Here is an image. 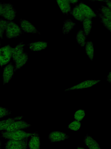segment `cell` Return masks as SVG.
<instances>
[{
  "mask_svg": "<svg viewBox=\"0 0 111 149\" xmlns=\"http://www.w3.org/2000/svg\"><path fill=\"white\" fill-rule=\"evenodd\" d=\"M70 14L77 20L82 22L85 18L82 14L78 5H77L70 11Z\"/></svg>",
  "mask_w": 111,
  "mask_h": 149,
  "instance_id": "obj_19",
  "label": "cell"
},
{
  "mask_svg": "<svg viewBox=\"0 0 111 149\" xmlns=\"http://www.w3.org/2000/svg\"><path fill=\"white\" fill-rule=\"evenodd\" d=\"M77 149H84V148H82L79 146H78Z\"/></svg>",
  "mask_w": 111,
  "mask_h": 149,
  "instance_id": "obj_34",
  "label": "cell"
},
{
  "mask_svg": "<svg viewBox=\"0 0 111 149\" xmlns=\"http://www.w3.org/2000/svg\"><path fill=\"white\" fill-rule=\"evenodd\" d=\"M99 81V80H86L67 89L66 90L80 89L89 87L97 84Z\"/></svg>",
  "mask_w": 111,
  "mask_h": 149,
  "instance_id": "obj_12",
  "label": "cell"
},
{
  "mask_svg": "<svg viewBox=\"0 0 111 149\" xmlns=\"http://www.w3.org/2000/svg\"><path fill=\"white\" fill-rule=\"evenodd\" d=\"M12 48L8 44L0 48V66H2L8 63L12 55Z\"/></svg>",
  "mask_w": 111,
  "mask_h": 149,
  "instance_id": "obj_3",
  "label": "cell"
},
{
  "mask_svg": "<svg viewBox=\"0 0 111 149\" xmlns=\"http://www.w3.org/2000/svg\"><path fill=\"white\" fill-rule=\"evenodd\" d=\"M85 44L86 53L90 59L92 60L94 55L93 43L92 41H90L87 42Z\"/></svg>",
  "mask_w": 111,
  "mask_h": 149,
  "instance_id": "obj_23",
  "label": "cell"
},
{
  "mask_svg": "<svg viewBox=\"0 0 111 149\" xmlns=\"http://www.w3.org/2000/svg\"></svg>",
  "mask_w": 111,
  "mask_h": 149,
  "instance_id": "obj_36",
  "label": "cell"
},
{
  "mask_svg": "<svg viewBox=\"0 0 111 149\" xmlns=\"http://www.w3.org/2000/svg\"><path fill=\"white\" fill-rule=\"evenodd\" d=\"M5 30V36L8 39L18 38L23 34L21 28L12 21H8Z\"/></svg>",
  "mask_w": 111,
  "mask_h": 149,
  "instance_id": "obj_2",
  "label": "cell"
},
{
  "mask_svg": "<svg viewBox=\"0 0 111 149\" xmlns=\"http://www.w3.org/2000/svg\"><path fill=\"white\" fill-rule=\"evenodd\" d=\"M81 123L78 121L75 120L69 124L68 127L69 129L74 131H77L80 128Z\"/></svg>",
  "mask_w": 111,
  "mask_h": 149,
  "instance_id": "obj_27",
  "label": "cell"
},
{
  "mask_svg": "<svg viewBox=\"0 0 111 149\" xmlns=\"http://www.w3.org/2000/svg\"><path fill=\"white\" fill-rule=\"evenodd\" d=\"M85 115L84 110L79 109L76 111L74 114V118L77 121H81L84 118Z\"/></svg>",
  "mask_w": 111,
  "mask_h": 149,
  "instance_id": "obj_28",
  "label": "cell"
},
{
  "mask_svg": "<svg viewBox=\"0 0 111 149\" xmlns=\"http://www.w3.org/2000/svg\"><path fill=\"white\" fill-rule=\"evenodd\" d=\"M99 10L103 16L111 20V10L109 8L102 5Z\"/></svg>",
  "mask_w": 111,
  "mask_h": 149,
  "instance_id": "obj_25",
  "label": "cell"
},
{
  "mask_svg": "<svg viewBox=\"0 0 111 149\" xmlns=\"http://www.w3.org/2000/svg\"><path fill=\"white\" fill-rule=\"evenodd\" d=\"M28 142V146L30 149H40V137L37 131L31 136Z\"/></svg>",
  "mask_w": 111,
  "mask_h": 149,
  "instance_id": "obj_11",
  "label": "cell"
},
{
  "mask_svg": "<svg viewBox=\"0 0 111 149\" xmlns=\"http://www.w3.org/2000/svg\"><path fill=\"white\" fill-rule=\"evenodd\" d=\"M78 5L82 14L85 18L91 19L96 16L93 10L82 2H81Z\"/></svg>",
  "mask_w": 111,
  "mask_h": 149,
  "instance_id": "obj_10",
  "label": "cell"
},
{
  "mask_svg": "<svg viewBox=\"0 0 111 149\" xmlns=\"http://www.w3.org/2000/svg\"><path fill=\"white\" fill-rule=\"evenodd\" d=\"M98 15L101 19V21L103 23L104 26L110 31L111 20L105 17L101 13H99Z\"/></svg>",
  "mask_w": 111,
  "mask_h": 149,
  "instance_id": "obj_24",
  "label": "cell"
},
{
  "mask_svg": "<svg viewBox=\"0 0 111 149\" xmlns=\"http://www.w3.org/2000/svg\"><path fill=\"white\" fill-rule=\"evenodd\" d=\"M75 25V24L70 19L65 20L62 27V33L64 34H68Z\"/></svg>",
  "mask_w": 111,
  "mask_h": 149,
  "instance_id": "obj_20",
  "label": "cell"
},
{
  "mask_svg": "<svg viewBox=\"0 0 111 149\" xmlns=\"http://www.w3.org/2000/svg\"><path fill=\"white\" fill-rule=\"evenodd\" d=\"M3 9V3L0 2V16L1 15Z\"/></svg>",
  "mask_w": 111,
  "mask_h": 149,
  "instance_id": "obj_31",
  "label": "cell"
},
{
  "mask_svg": "<svg viewBox=\"0 0 111 149\" xmlns=\"http://www.w3.org/2000/svg\"><path fill=\"white\" fill-rule=\"evenodd\" d=\"M57 3L64 14H68L71 10V7L69 0H57Z\"/></svg>",
  "mask_w": 111,
  "mask_h": 149,
  "instance_id": "obj_18",
  "label": "cell"
},
{
  "mask_svg": "<svg viewBox=\"0 0 111 149\" xmlns=\"http://www.w3.org/2000/svg\"><path fill=\"white\" fill-rule=\"evenodd\" d=\"M25 45L22 42L12 48V58L14 62L24 53L23 47Z\"/></svg>",
  "mask_w": 111,
  "mask_h": 149,
  "instance_id": "obj_13",
  "label": "cell"
},
{
  "mask_svg": "<svg viewBox=\"0 0 111 149\" xmlns=\"http://www.w3.org/2000/svg\"><path fill=\"white\" fill-rule=\"evenodd\" d=\"M8 22V21L5 20L3 19H0V39L1 38L3 39V33L6 29Z\"/></svg>",
  "mask_w": 111,
  "mask_h": 149,
  "instance_id": "obj_26",
  "label": "cell"
},
{
  "mask_svg": "<svg viewBox=\"0 0 111 149\" xmlns=\"http://www.w3.org/2000/svg\"><path fill=\"white\" fill-rule=\"evenodd\" d=\"M31 126L23 120H20L14 121L10 124L5 130V131L11 132L27 128Z\"/></svg>",
  "mask_w": 111,
  "mask_h": 149,
  "instance_id": "obj_7",
  "label": "cell"
},
{
  "mask_svg": "<svg viewBox=\"0 0 111 149\" xmlns=\"http://www.w3.org/2000/svg\"><path fill=\"white\" fill-rule=\"evenodd\" d=\"M84 142L89 149H101L98 143L88 134L85 136Z\"/></svg>",
  "mask_w": 111,
  "mask_h": 149,
  "instance_id": "obj_14",
  "label": "cell"
},
{
  "mask_svg": "<svg viewBox=\"0 0 111 149\" xmlns=\"http://www.w3.org/2000/svg\"><path fill=\"white\" fill-rule=\"evenodd\" d=\"M69 136L66 133L59 131L50 132L48 135V139L51 142H55L64 140Z\"/></svg>",
  "mask_w": 111,
  "mask_h": 149,
  "instance_id": "obj_8",
  "label": "cell"
},
{
  "mask_svg": "<svg viewBox=\"0 0 111 149\" xmlns=\"http://www.w3.org/2000/svg\"><path fill=\"white\" fill-rule=\"evenodd\" d=\"M20 24L21 28L24 32L40 34V32L28 21L21 19L20 20Z\"/></svg>",
  "mask_w": 111,
  "mask_h": 149,
  "instance_id": "obj_6",
  "label": "cell"
},
{
  "mask_svg": "<svg viewBox=\"0 0 111 149\" xmlns=\"http://www.w3.org/2000/svg\"><path fill=\"white\" fill-rule=\"evenodd\" d=\"M34 132L27 133L20 130L11 132L2 131L1 136L4 138L13 140H20L31 136Z\"/></svg>",
  "mask_w": 111,
  "mask_h": 149,
  "instance_id": "obj_1",
  "label": "cell"
},
{
  "mask_svg": "<svg viewBox=\"0 0 111 149\" xmlns=\"http://www.w3.org/2000/svg\"><path fill=\"white\" fill-rule=\"evenodd\" d=\"M12 111L8 109L2 107H0V118L5 116L9 115Z\"/></svg>",
  "mask_w": 111,
  "mask_h": 149,
  "instance_id": "obj_29",
  "label": "cell"
},
{
  "mask_svg": "<svg viewBox=\"0 0 111 149\" xmlns=\"http://www.w3.org/2000/svg\"><path fill=\"white\" fill-rule=\"evenodd\" d=\"M28 58L27 53L24 52L14 62L15 63L14 71L20 68L24 65L27 61Z\"/></svg>",
  "mask_w": 111,
  "mask_h": 149,
  "instance_id": "obj_17",
  "label": "cell"
},
{
  "mask_svg": "<svg viewBox=\"0 0 111 149\" xmlns=\"http://www.w3.org/2000/svg\"><path fill=\"white\" fill-rule=\"evenodd\" d=\"M27 45L31 51H38L46 48L47 44L46 42L39 41L27 44Z\"/></svg>",
  "mask_w": 111,
  "mask_h": 149,
  "instance_id": "obj_15",
  "label": "cell"
},
{
  "mask_svg": "<svg viewBox=\"0 0 111 149\" xmlns=\"http://www.w3.org/2000/svg\"><path fill=\"white\" fill-rule=\"evenodd\" d=\"M28 138L20 140H9L5 144V149H27Z\"/></svg>",
  "mask_w": 111,
  "mask_h": 149,
  "instance_id": "obj_4",
  "label": "cell"
},
{
  "mask_svg": "<svg viewBox=\"0 0 111 149\" xmlns=\"http://www.w3.org/2000/svg\"><path fill=\"white\" fill-rule=\"evenodd\" d=\"M16 11L13 5L10 3H3V9L1 16L10 21L15 18Z\"/></svg>",
  "mask_w": 111,
  "mask_h": 149,
  "instance_id": "obj_5",
  "label": "cell"
},
{
  "mask_svg": "<svg viewBox=\"0 0 111 149\" xmlns=\"http://www.w3.org/2000/svg\"><path fill=\"white\" fill-rule=\"evenodd\" d=\"M1 141L0 140V149H1Z\"/></svg>",
  "mask_w": 111,
  "mask_h": 149,
  "instance_id": "obj_35",
  "label": "cell"
},
{
  "mask_svg": "<svg viewBox=\"0 0 111 149\" xmlns=\"http://www.w3.org/2000/svg\"><path fill=\"white\" fill-rule=\"evenodd\" d=\"M106 1V3L110 8V9H111V1Z\"/></svg>",
  "mask_w": 111,
  "mask_h": 149,
  "instance_id": "obj_30",
  "label": "cell"
},
{
  "mask_svg": "<svg viewBox=\"0 0 111 149\" xmlns=\"http://www.w3.org/2000/svg\"><path fill=\"white\" fill-rule=\"evenodd\" d=\"M14 71V68L11 62L4 68L3 74L4 85L8 83L10 80L13 75Z\"/></svg>",
  "mask_w": 111,
  "mask_h": 149,
  "instance_id": "obj_9",
  "label": "cell"
},
{
  "mask_svg": "<svg viewBox=\"0 0 111 149\" xmlns=\"http://www.w3.org/2000/svg\"><path fill=\"white\" fill-rule=\"evenodd\" d=\"M86 37L84 32L82 30H80L77 33L76 36L77 42L82 47L85 45Z\"/></svg>",
  "mask_w": 111,
  "mask_h": 149,
  "instance_id": "obj_22",
  "label": "cell"
},
{
  "mask_svg": "<svg viewBox=\"0 0 111 149\" xmlns=\"http://www.w3.org/2000/svg\"><path fill=\"white\" fill-rule=\"evenodd\" d=\"M23 117V116H19L13 118H9L0 121V131L5 130L13 122L16 120H21Z\"/></svg>",
  "mask_w": 111,
  "mask_h": 149,
  "instance_id": "obj_16",
  "label": "cell"
},
{
  "mask_svg": "<svg viewBox=\"0 0 111 149\" xmlns=\"http://www.w3.org/2000/svg\"><path fill=\"white\" fill-rule=\"evenodd\" d=\"M84 32L87 37L89 34L92 27V21L91 19L85 18L82 22Z\"/></svg>",
  "mask_w": 111,
  "mask_h": 149,
  "instance_id": "obj_21",
  "label": "cell"
},
{
  "mask_svg": "<svg viewBox=\"0 0 111 149\" xmlns=\"http://www.w3.org/2000/svg\"><path fill=\"white\" fill-rule=\"evenodd\" d=\"M69 1L70 3H77V0H69Z\"/></svg>",
  "mask_w": 111,
  "mask_h": 149,
  "instance_id": "obj_33",
  "label": "cell"
},
{
  "mask_svg": "<svg viewBox=\"0 0 111 149\" xmlns=\"http://www.w3.org/2000/svg\"><path fill=\"white\" fill-rule=\"evenodd\" d=\"M107 80L109 82H110V81H111V74H110V73L108 74V76Z\"/></svg>",
  "mask_w": 111,
  "mask_h": 149,
  "instance_id": "obj_32",
  "label": "cell"
}]
</instances>
